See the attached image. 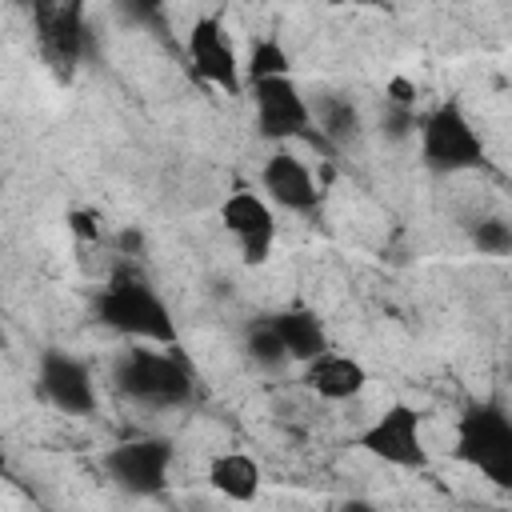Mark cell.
Returning a JSON list of instances; mask_svg holds the SVG:
<instances>
[{"label":"cell","mask_w":512,"mask_h":512,"mask_svg":"<svg viewBox=\"0 0 512 512\" xmlns=\"http://www.w3.org/2000/svg\"><path fill=\"white\" fill-rule=\"evenodd\" d=\"M92 312H96V324H104L108 332L128 336V340H148V344H176L180 340L172 308L132 264H120L100 284Z\"/></svg>","instance_id":"6da1fadb"},{"label":"cell","mask_w":512,"mask_h":512,"mask_svg":"<svg viewBox=\"0 0 512 512\" xmlns=\"http://www.w3.org/2000/svg\"><path fill=\"white\" fill-rule=\"evenodd\" d=\"M112 380H116L120 396H128L140 408L168 412V408H184L192 400V372L176 356V344L136 340L128 352H120Z\"/></svg>","instance_id":"7a4b0ae2"},{"label":"cell","mask_w":512,"mask_h":512,"mask_svg":"<svg viewBox=\"0 0 512 512\" xmlns=\"http://www.w3.org/2000/svg\"><path fill=\"white\" fill-rule=\"evenodd\" d=\"M452 456L492 488L512 492V412L496 400H472L456 416Z\"/></svg>","instance_id":"3957f363"},{"label":"cell","mask_w":512,"mask_h":512,"mask_svg":"<svg viewBox=\"0 0 512 512\" xmlns=\"http://www.w3.org/2000/svg\"><path fill=\"white\" fill-rule=\"evenodd\" d=\"M416 144L420 164L436 176H460L480 172L488 164V144L460 100H440L416 120Z\"/></svg>","instance_id":"277c9868"},{"label":"cell","mask_w":512,"mask_h":512,"mask_svg":"<svg viewBox=\"0 0 512 512\" xmlns=\"http://www.w3.org/2000/svg\"><path fill=\"white\" fill-rule=\"evenodd\" d=\"M252 96V120L256 136L268 144H292V140H316V108L300 92L292 76H264L248 84Z\"/></svg>","instance_id":"5b68a950"},{"label":"cell","mask_w":512,"mask_h":512,"mask_svg":"<svg viewBox=\"0 0 512 512\" xmlns=\"http://www.w3.org/2000/svg\"><path fill=\"white\" fill-rule=\"evenodd\" d=\"M352 444L360 452H368L372 460L388 464V468H400V472H424L428 468V448H424V416L396 400L388 404L384 412H376L356 436Z\"/></svg>","instance_id":"8992f818"},{"label":"cell","mask_w":512,"mask_h":512,"mask_svg":"<svg viewBox=\"0 0 512 512\" xmlns=\"http://www.w3.org/2000/svg\"><path fill=\"white\" fill-rule=\"evenodd\" d=\"M184 56H188V68L212 84L216 92L224 96H240L248 88L244 80V60L236 52V40L228 32V24L216 16V12H204L192 20L188 36H184Z\"/></svg>","instance_id":"52a82bcc"},{"label":"cell","mask_w":512,"mask_h":512,"mask_svg":"<svg viewBox=\"0 0 512 512\" xmlns=\"http://www.w3.org/2000/svg\"><path fill=\"white\" fill-rule=\"evenodd\" d=\"M220 224L224 232L236 240V252L248 268H260L272 260V248H276V204L248 188V184H236L224 200H220Z\"/></svg>","instance_id":"ba28073f"},{"label":"cell","mask_w":512,"mask_h":512,"mask_svg":"<svg viewBox=\"0 0 512 512\" xmlns=\"http://www.w3.org/2000/svg\"><path fill=\"white\" fill-rule=\"evenodd\" d=\"M172 460L176 448L164 436H140V440H124L116 448L104 452V472L116 488H124L128 496H156L168 488L172 476Z\"/></svg>","instance_id":"9c48e42d"},{"label":"cell","mask_w":512,"mask_h":512,"mask_svg":"<svg viewBox=\"0 0 512 512\" xmlns=\"http://www.w3.org/2000/svg\"><path fill=\"white\" fill-rule=\"evenodd\" d=\"M260 192L292 212V216H316L324 208V188L312 176V168L288 148V144H272V152L260 164Z\"/></svg>","instance_id":"30bf717a"},{"label":"cell","mask_w":512,"mask_h":512,"mask_svg":"<svg viewBox=\"0 0 512 512\" xmlns=\"http://www.w3.org/2000/svg\"><path fill=\"white\" fill-rule=\"evenodd\" d=\"M36 388L64 416H92L96 412V380H92V368L80 356H72V352H60V348L40 352Z\"/></svg>","instance_id":"8fae6325"},{"label":"cell","mask_w":512,"mask_h":512,"mask_svg":"<svg viewBox=\"0 0 512 512\" xmlns=\"http://www.w3.org/2000/svg\"><path fill=\"white\" fill-rule=\"evenodd\" d=\"M300 384L312 396L328 400V404H344V400H356L368 388V368L348 352L324 348L320 356L300 364Z\"/></svg>","instance_id":"7c38bea8"},{"label":"cell","mask_w":512,"mask_h":512,"mask_svg":"<svg viewBox=\"0 0 512 512\" xmlns=\"http://www.w3.org/2000/svg\"><path fill=\"white\" fill-rule=\"evenodd\" d=\"M208 488L232 504H252L260 496V484H264V468L256 464V456L240 452V448H224L208 460V472H204Z\"/></svg>","instance_id":"4fadbf2b"},{"label":"cell","mask_w":512,"mask_h":512,"mask_svg":"<svg viewBox=\"0 0 512 512\" xmlns=\"http://www.w3.org/2000/svg\"><path fill=\"white\" fill-rule=\"evenodd\" d=\"M272 324H276V332H280V340H284V348H288V356H292L296 368H300L304 360L320 356L324 348H332L320 312H316L312 304H304V300H292V304H284L280 312H272Z\"/></svg>","instance_id":"5bb4252c"},{"label":"cell","mask_w":512,"mask_h":512,"mask_svg":"<svg viewBox=\"0 0 512 512\" xmlns=\"http://www.w3.org/2000/svg\"><path fill=\"white\" fill-rule=\"evenodd\" d=\"M244 352H248V360H252L256 368H264V372H280V368L292 364V356H288V348H284V340H280V332H276V324H272V312L248 324V332H244Z\"/></svg>","instance_id":"9a60e30c"},{"label":"cell","mask_w":512,"mask_h":512,"mask_svg":"<svg viewBox=\"0 0 512 512\" xmlns=\"http://www.w3.org/2000/svg\"><path fill=\"white\" fill-rule=\"evenodd\" d=\"M316 124H320V140L344 148V144L360 132V112H356V104L344 100V96H324V100L316 104Z\"/></svg>","instance_id":"2e32d148"},{"label":"cell","mask_w":512,"mask_h":512,"mask_svg":"<svg viewBox=\"0 0 512 512\" xmlns=\"http://www.w3.org/2000/svg\"><path fill=\"white\" fill-rule=\"evenodd\" d=\"M264 76H292V56L280 44V36H256L244 56V80L252 84Z\"/></svg>","instance_id":"e0dca14e"},{"label":"cell","mask_w":512,"mask_h":512,"mask_svg":"<svg viewBox=\"0 0 512 512\" xmlns=\"http://www.w3.org/2000/svg\"><path fill=\"white\" fill-rule=\"evenodd\" d=\"M472 248H476L480 256H508V252H512V224L500 220V216L476 220V224H472Z\"/></svg>","instance_id":"ac0fdd59"},{"label":"cell","mask_w":512,"mask_h":512,"mask_svg":"<svg viewBox=\"0 0 512 512\" xmlns=\"http://www.w3.org/2000/svg\"><path fill=\"white\" fill-rule=\"evenodd\" d=\"M68 228L76 240H100V216L88 208H72L68 212Z\"/></svg>","instance_id":"d6986e66"},{"label":"cell","mask_w":512,"mask_h":512,"mask_svg":"<svg viewBox=\"0 0 512 512\" xmlns=\"http://www.w3.org/2000/svg\"><path fill=\"white\" fill-rule=\"evenodd\" d=\"M124 4H132V8L144 12V16H156V12L164 8V0H124Z\"/></svg>","instance_id":"ffe728a7"},{"label":"cell","mask_w":512,"mask_h":512,"mask_svg":"<svg viewBox=\"0 0 512 512\" xmlns=\"http://www.w3.org/2000/svg\"><path fill=\"white\" fill-rule=\"evenodd\" d=\"M324 4H332V8H376L380 0H324Z\"/></svg>","instance_id":"44dd1931"}]
</instances>
